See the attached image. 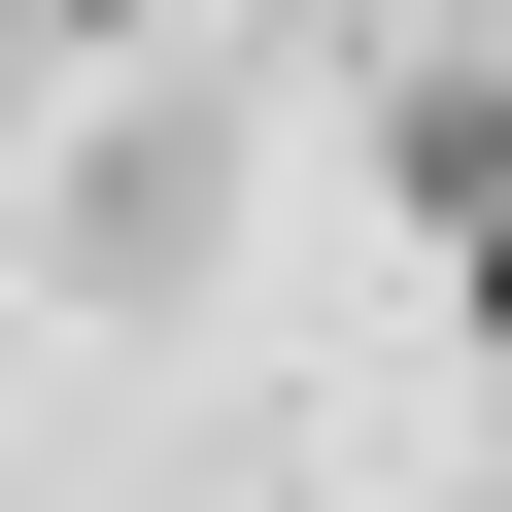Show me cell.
Here are the masks:
<instances>
[{
    "mask_svg": "<svg viewBox=\"0 0 512 512\" xmlns=\"http://www.w3.org/2000/svg\"><path fill=\"white\" fill-rule=\"evenodd\" d=\"M478 342H512V205H478Z\"/></svg>",
    "mask_w": 512,
    "mask_h": 512,
    "instance_id": "6da1fadb",
    "label": "cell"
}]
</instances>
